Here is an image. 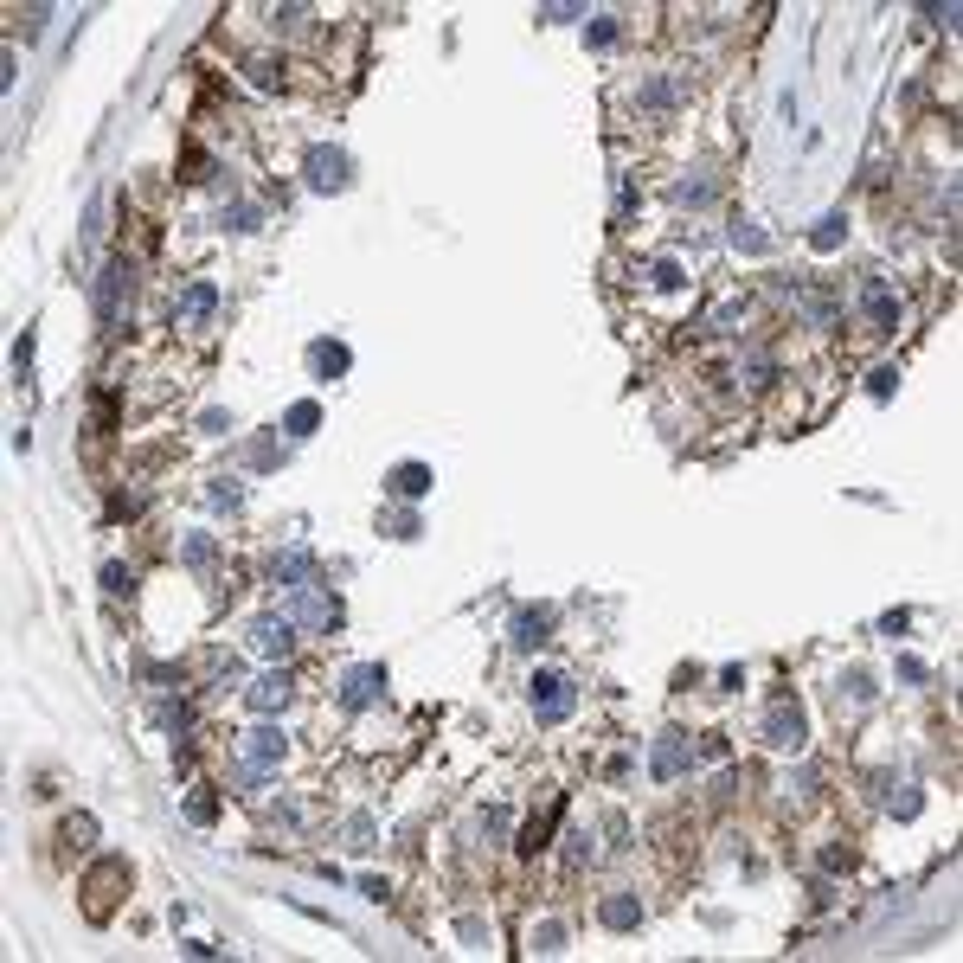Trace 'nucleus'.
<instances>
[{"label":"nucleus","instance_id":"1","mask_svg":"<svg viewBox=\"0 0 963 963\" xmlns=\"http://www.w3.org/2000/svg\"><path fill=\"white\" fill-rule=\"evenodd\" d=\"M533 713H540V720H565V713H572V681L565 675H533Z\"/></svg>","mask_w":963,"mask_h":963},{"label":"nucleus","instance_id":"2","mask_svg":"<svg viewBox=\"0 0 963 963\" xmlns=\"http://www.w3.org/2000/svg\"><path fill=\"white\" fill-rule=\"evenodd\" d=\"M861 309H867V321H874L880 334L899 321V296L886 289V277H867V283H861Z\"/></svg>","mask_w":963,"mask_h":963},{"label":"nucleus","instance_id":"3","mask_svg":"<svg viewBox=\"0 0 963 963\" xmlns=\"http://www.w3.org/2000/svg\"><path fill=\"white\" fill-rule=\"evenodd\" d=\"M309 180L321 193H341L347 187V155H341V148H315V155H309Z\"/></svg>","mask_w":963,"mask_h":963},{"label":"nucleus","instance_id":"4","mask_svg":"<svg viewBox=\"0 0 963 963\" xmlns=\"http://www.w3.org/2000/svg\"><path fill=\"white\" fill-rule=\"evenodd\" d=\"M764 732H771V745L797 752V745H803V713L790 707V700H777V707H771V720H764Z\"/></svg>","mask_w":963,"mask_h":963},{"label":"nucleus","instance_id":"5","mask_svg":"<svg viewBox=\"0 0 963 963\" xmlns=\"http://www.w3.org/2000/svg\"><path fill=\"white\" fill-rule=\"evenodd\" d=\"M244 758H251V771L277 764V758H283V732H277V726H257V732H244Z\"/></svg>","mask_w":963,"mask_h":963},{"label":"nucleus","instance_id":"6","mask_svg":"<svg viewBox=\"0 0 963 963\" xmlns=\"http://www.w3.org/2000/svg\"><path fill=\"white\" fill-rule=\"evenodd\" d=\"M129 296V264H110L103 270V283H97V315L103 321H116V302Z\"/></svg>","mask_w":963,"mask_h":963},{"label":"nucleus","instance_id":"7","mask_svg":"<svg viewBox=\"0 0 963 963\" xmlns=\"http://www.w3.org/2000/svg\"><path fill=\"white\" fill-rule=\"evenodd\" d=\"M681 771H687V739L681 732H662V745H655V777L668 784V777H681Z\"/></svg>","mask_w":963,"mask_h":963},{"label":"nucleus","instance_id":"8","mask_svg":"<svg viewBox=\"0 0 963 963\" xmlns=\"http://www.w3.org/2000/svg\"><path fill=\"white\" fill-rule=\"evenodd\" d=\"M379 687H386V675L379 668H354L341 687V707H366V700H379Z\"/></svg>","mask_w":963,"mask_h":963},{"label":"nucleus","instance_id":"9","mask_svg":"<svg viewBox=\"0 0 963 963\" xmlns=\"http://www.w3.org/2000/svg\"><path fill=\"white\" fill-rule=\"evenodd\" d=\"M283 700H289V675H257L251 681V707L257 713H277Z\"/></svg>","mask_w":963,"mask_h":963},{"label":"nucleus","instance_id":"10","mask_svg":"<svg viewBox=\"0 0 963 963\" xmlns=\"http://www.w3.org/2000/svg\"><path fill=\"white\" fill-rule=\"evenodd\" d=\"M251 642H257L264 655H289V642H296V636H289V623H283V617H264V623L251 630Z\"/></svg>","mask_w":963,"mask_h":963},{"label":"nucleus","instance_id":"11","mask_svg":"<svg viewBox=\"0 0 963 963\" xmlns=\"http://www.w3.org/2000/svg\"><path fill=\"white\" fill-rule=\"evenodd\" d=\"M598 912H604V925H610V931H630V925L642 919V906H636L630 893H610V899H604Z\"/></svg>","mask_w":963,"mask_h":963},{"label":"nucleus","instance_id":"12","mask_svg":"<svg viewBox=\"0 0 963 963\" xmlns=\"http://www.w3.org/2000/svg\"><path fill=\"white\" fill-rule=\"evenodd\" d=\"M424 488H431V469H424V463H399V469H392V495H424Z\"/></svg>","mask_w":963,"mask_h":963},{"label":"nucleus","instance_id":"13","mask_svg":"<svg viewBox=\"0 0 963 963\" xmlns=\"http://www.w3.org/2000/svg\"><path fill=\"white\" fill-rule=\"evenodd\" d=\"M212 302H219V289H212V283H193L187 296H180V315L200 321V315H212Z\"/></svg>","mask_w":963,"mask_h":963},{"label":"nucleus","instance_id":"14","mask_svg":"<svg viewBox=\"0 0 963 963\" xmlns=\"http://www.w3.org/2000/svg\"><path fill=\"white\" fill-rule=\"evenodd\" d=\"M514 642H521V649H540V642H546V610H527V617H514Z\"/></svg>","mask_w":963,"mask_h":963},{"label":"nucleus","instance_id":"15","mask_svg":"<svg viewBox=\"0 0 963 963\" xmlns=\"http://www.w3.org/2000/svg\"><path fill=\"white\" fill-rule=\"evenodd\" d=\"M277 578H283L289 591H302V578H309V553H283V559H277Z\"/></svg>","mask_w":963,"mask_h":963},{"label":"nucleus","instance_id":"16","mask_svg":"<svg viewBox=\"0 0 963 963\" xmlns=\"http://www.w3.org/2000/svg\"><path fill=\"white\" fill-rule=\"evenodd\" d=\"M315 366H321V373H347V347H341V341H334V347L321 341V347H315Z\"/></svg>","mask_w":963,"mask_h":963},{"label":"nucleus","instance_id":"17","mask_svg":"<svg viewBox=\"0 0 963 963\" xmlns=\"http://www.w3.org/2000/svg\"><path fill=\"white\" fill-rule=\"evenodd\" d=\"M315 418H321L315 405H296V411H289V431H296V437H309V431H315Z\"/></svg>","mask_w":963,"mask_h":963},{"label":"nucleus","instance_id":"18","mask_svg":"<svg viewBox=\"0 0 963 963\" xmlns=\"http://www.w3.org/2000/svg\"><path fill=\"white\" fill-rule=\"evenodd\" d=\"M842 232H848V225H842V219H835V212H829V219L816 225V244H822V251H829V244H842Z\"/></svg>","mask_w":963,"mask_h":963}]
</instances>
